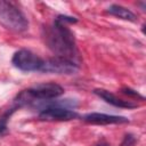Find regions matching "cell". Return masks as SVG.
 <instances>
[{
    "label": "cell",
    "instance_id": "obj_5",
    "mask_svg": "<svg viewBox=\"0 0 146 146\" xmlns=\"http://www.w3.org/2000/svg\"><path fill=\"white\" fill-rule=\"evenodd\" d=\"M39 119L42 121H71L79 119L80 115L74 110L60 107V106H50L39 112Z\"/></svg>",
    "mask_w": 146,
    "mask_h": 146
},
{
    "label": "cell",
    "instance_id": "obj_12",
    "mask_svg": "<svg viewBox=\"0 0 146 146\" xmlns=\"http://www.w3.org/2000/svg\"><path fill=\"white\" fill-rule=\"evenodd\" d=\"M97 146H110V145H107V144H99V145H97Z\"/></svg>",
    "mask_w": 146,
    "mask_h": 146
},
{
    "label": "cell",
    "instance_id": "obj_2",
    "mask_svg": "<svg viewBox=\"0 0 146 146\" xmlns=\"http://www.w3.org/2000/svg\"><path fill=\"white\" fill-rule=\"evenodd\" d=\"M0 24L14 32H24L29 27V22L24 14L10 1L0 0Z\"/></svg>",
    "mask_w": 146,
    "mask_h": 146
},
{
    "label": "cell",
    "instance_id": "obj_4",
    "mask_svg": "<svg viewBox=\"0 0 146 146\" xmlns=\"http://www.w3.org/2000/svg\"><path fill=\"white\" fill-rule=\"evenodd\" d=\"M79 71V64L73 60L62 58V57H51L43 59L40 72L42 73H54V74H74Z\"/></svg>",
    "mask_w": 146,
    "mask_h": 146
},
{
    "label": "cell",
    "instance_id": "obj_10",
    "mask_svg": "<svg viewBox=\"0 0 146 146\" xmlns=\"http://www.w3.org/2000/svg\"><path fill=\"white\" fill-rule=\"evenodd\" d=\"M121 91H122V94H124V95H127L129 97H132L135 99H141V100H144V96H141L138 91H136V90H133L131 88L125 87V88H122Z\"/></svg>",
    "mask_w": 146,
    "mask_h": 146
},
{
    "label": "cell",
    "instance_id": "obj_1",
    "mask_svg": "<svg viewBox=\"0 0 146 146\" xmlns=\"http://www.w3.org/2000/svg\"><path fill=\"white\" fill-rule=\"evenodd\" d=\"M76 22L78 19L75 17L59 15L55 18L52 25H47L42 29V38L56 57L66 58L78 64L76 59L79 58V54L75 38L67 26L68 24H74Z\"/></svg>",
    "mask_w": 146,
    "mask_h": 146
},
{
    "label": "cell",
    "instance_id": "obj_6",
    "mask_svg": "<svg viewBox=\"0 0 146 146\" xmlns=\"http://www.w3.org/2000/svg\"><path fill=\"white\" fill-rule=\"evenodd\" d=\"M82 120L87 123L91 124H100V125H106V124H121V123H128L129 120L124 116H119V115H110V114H104V113H89L86 114Z\"/></svg>",
    "mask_w": 146,
    "mask_h": 146
},
{
    "label": "cell",
    "instance_id": "obj_7",
    "mask_svg": "<svg viewBox=\"0 0 146 146\" xmlns=\"http://www.w3.org/2000/svg\"><path fill=\"white\" fill-rule=\"evenodd\" d=\"M96 96H98L99 98L104 99L106 103L115 106V107H120V108H136L139 106V104L132 102V100H125V99H122V98H119L116 97L114 94H112L111 91L108 90H105V89H95L92 91Z\"/></svg>",
    "mask_w": 146,
    "mask_h": 146
},
{
    "label": "cell",
    "instance_id": "obj_9",
    "mask_svg": "<svg viewBox=\"0 0 146 146\" xmlns=\"http://www.w3.org/2000/svg\"><path fill=\"white\" fill-rule=\"evenodd\" d=\"M17 108L16 107H11L9 111H7L2 116H0V135L5 133L7 131V122H8V119L10 117V115L16 111Z\"/></svg>",
    "mask_w": 146,
    "mask_h": 146
},
{
    "label": "cell",
    "instance_id": "obj_3",
    "mask_svg": "<svg viewBox=\"0 0 146 146\" xmlns=\"http://www.w3.org/2000/svg\"><path fill=\"white\" fill-rule=\"evenodd\" d=\"M43 59L29 49L17 50L11 58L13 65L23 72H40Z\"/></svg>",
    "mask_w": 146,
    "mask_h": 146
},
{
    "label": "cell",
    "instance_id": "obj_11",
    "mask_svg": "<svg viewBox=\"0 0 146 146\" xmlns=\"http://www.w3.org/2000/svg\"><path fill=\"white\" fill-rule=\"evenodd\" d=\"M136 143H137V138L132 133H127L123 137V140L120 144V146H135Z\"/></svg>",
    "mask_w": 146,
    "mask_h": 146
},
{
    "label": "cell",
    "instance_id": "obj_8",
    "mask_svg": "<svg viewBox=\"0 0 146 146\" xmlns=\"http://www.w3.org/2000/svg\"><path fill=\"white\" fill-rule=\"evenodd\" d=\"M107 13L113 15V16H115V17L124 19V21L137 22V16L130 9H128V8L123 7V6H120V5H111L107 8Z\"/></svg>",
    "mask_w": 146,
    "mask_h": 146
}]
</instances>
